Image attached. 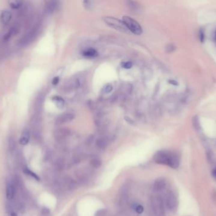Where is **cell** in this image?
Masks as SVG:
<instances>
[{
    "label": "cell",
    "instance_id": "cell-1",
    "mask_svg": "<svg viewBox=\"0 0 216 216\" xmlns=\"http://www.w3.org/2000/svg\"><path fill=\"white\" fill-rule=\"evenodd\" d=\"M157 164L168 165L172 169H177L180 165V157L175 152L168 150L157 152L154 156Z\"/></svg>",
    "mask_w": 216,
    "mask_h": 216
},
{
    "label": "cell",
    "instance_id": "cell-7",
    "mask_svg": "<svg viewBox=\"0 0 216 216\" xmlns=\"http://www.w3.org/2000/svg\"><path fill=\"white\" fill-rule=\"evenodd\" d=\"M74 118V115L71 113H65L61 115H60L58 119V123H60V124H62V123L68 122L72 121Z\"/></svg>",
    "mask_w": 216,
    "mask_h": 216
},
{
    "label": "cell",
    "instance_id": "cell-10",
    "mask_svg": "<svg viewBox=\"0 0 216 216\" xmlns=\"http://www.w3.org/2000/svg\"><path fill=\"white\" fill-rule=\"evenodd\" d=\"M30 134L29 132L27 130L23 131L22 133L21 137L20 138V143L22 145H26L29 141Z\"/></svg>",
    "mask_w": 216,
    "mask_h": 216
},
{
    "label": "cell",
    "instance_id": "cell-17",
    "mask_svg": "<svg viewBox=\"0 0 216 216\" xmlns=\"http://www.w3.org/2000/svg\"><path fill=\"white\" fill-rule=\"evenodd\" d=\"M56 165L57 169H58L59 171H62L64 169V166H65L63 159H62V158L58 159L56 162Z\"/></svg>",
    "mask_w": 216,
    "mask_h": 216
},
{
    "label": "cell",
    "instance_id": "cell-21",
    "mask_svg": "<svg viewBox=\"0 0 216 216\" xmlns=\"http://www.w3.org/2000/svg\"><path fill=\"white\" fill-rule=\"evenodd\" d=\"M56 5H57L56 2H49L47 6L48 11H54V10L56 7Z\"/></svg>",
    "mask_w": 216,
    "mask_h": 216
},
{
    "label": "cell",
    "instance_id": "cell-20",
    "mask_svg": "<svg viewBox=\"0 0 216 216\" xmlns=\"http://www.w3.org/2000/svg\"><path fill=\"white\" fill-rule=\"evenodd\" d=\"M17 32H18V30H17V29L16 28L11 29L10 30V32H9L7 35L5 36V39H7V40L9 38H10L11 36H12L14 35V34H16L17 33Z\"/></svg>",
    "mask_w": 216,
    "mask_h": 216
},
{
    "label": "cell",
    "instance_id": "cell-16",
    "mask_svg": "<svg viewBox=\"0 0 216 216\" xmlns=\"http://www.w3.org/2000/svg\"><path fill=\"white\" fill-rule=\"evenodd\" d=\"M22 5V2H19V1H17V2H11L10 3V7L13 8V9H18Z\"/></svg>",
    "mask_w": 216,
    "mask_h": 216
},
{
    "label": "cell",
    "instance_id": "cell-23",
    "mask_svg": "<svg viewBox=\"0 0 216 216\" xmlns=\"http://www.w3.org/2000/svg\"><path fill=\"white\" fill-rule=\"evenodd\" d=\"M106 214V209H101L99 211H97L95 214L96 216H104Z\"/></svg>",
    "mask_w": 216,
    "mask_h": 216
},
{
    "label": "cell",
    "instance_id": "cell-15",
    "mask_svg": "<svg viewBox=\"0 0 216 216\" xmlns=\"http://www.w3.org/2000/svg\"><path fill=\"white\" fill-rule=\"evenodd\" d=\"M23 172H24V173H26V174H27V175L30 176L31 177H32L33 178H34L35 180H36L37 181H39V180H40V179H39V176H38V175H37L36 174H35L34 172H33L32 171H30V169H24Z\"/></svg>",
    "mask_w": 216,
    "mask_h": 216
},
{
    "label": "cell",
    "instance_id": "cell-24",
    "mask_svg": "<svg viewBox=\"0 0 216 216\" xmlns=\"http://www.w3.org/2000/svg\"><path fill=\"white\" fill-rule=\"evenodd\" d=\"M122 65H123L122 67L123 68H125V69H130V68L132 67V62H130V61H126V62L123 63Z\"/></svg>",
    "mask_w": 216,
    "mask_h": 216
},
{
    "label": "cell",
    "instance_id": "cell-6",
    "mask_svg": "<svg viewBox=\"0 0 216 216\" xmlns=\"http://www.w3.org/2000/svg\"><path fill=\"white\" fill-rule=\"evenodd\" d=\"M12 17L11 13L8 10H4L0 17V20L3 25H7L11 21Z\"/></svg>",
    "mask_w": 216,
    "mask_h": 216
},
{
    "label": "cell",
    "instance_id": "cell-25",
    "mask_svg": "<svg viewBox=\"0 0 216 216\" xmlns=\"http://www.w3.org/2000/svg\"><path fill=\"white\" fill-rule=\"evenodd\" d=\"M59 77H54V79H53L52 81V84L53 85H56L58 83H59Z\"/></svg>",
    "mask_w": 216,
    "mask_h": 216
},
{
    "label": "cell",
    "instance_id": "cell-26",
    "mask_svg": "<svg viewBox=\"0 0 216 216\" xmlns=\"http://www.w3.org/2000/svg\"><path fill=\"white\" fill-rule=\"evenodd\" d=\"M200 39L201 41H203V39H204V34H203V31H200Z\"/></svg>",
    "mask_w": 216,
    "mask_h": 216
},
{
    "label": "cell",
    "instance_id": "cell-9",
    "mask_svg": "<svg viewBox=\"0 0 216 216\" xmlns=\"http://www.w3.org/2000/svg\"><path fill=\"white\" fill-rule=\"evenodd\" d=\"M83 55L87 58H95L98 56V52L94 48H88L87 50H84Z\"/></svg>",
    "mask_w": 216,
    "mask_h": 216
},
{
    "label": "cell",
    "instance_id": "cell-11",
    "mask_svg": "<svg viewBox=\"0 0 216 216\" xmlns=\"http://www.w3.org/2000/svg\"><path fill=\"white\" fill-rule=\"evenodd\" d=\"M66 185L67 189L69 191L75 190L77 187V182L71 178H68L66 180Z\"/></svg>",
    "mask_w": 216,
    "mask_h": 216
},
{
    "label": "cell",
    "instance_id": "cell-4",
    "mask_svg": "<svg viewBox=\"0 0 216 216\" xmlns=\"http://www.w3.org/2000/svg\"><path fill=\"white\" fill-rule=\"evenodd\" d=\"M166 205L169 210H173L177 205V199L176 197L173 193H170L168 195L166 200Z\"/></svg>",
    "mask_w": 216,
    "mask_h": 216
},
{
    "label": "cell",
    "instance_id": "cell-22",
    "mask_svg": "<svg viewBox=\"0 0 216 216\" xmlns=\"http://www.w3.org/2000/svg\"><path fill=\"white\" fill-rule=\"evenodd\" d=\"M113 90V86L111 84H107L104 86V92L105 93H108Z\"/></svg>",
    "mask_w": 216,
    "mask_h": 216
},
{
    "label": "cell",
    "instance_id": "cell-5",
    "mask_svg": "<svg viewBox=\"0 0 216 216\" xmlns=\"http://www.w3.org/2000/svg\"><path fill=\"white\" fill-rule=\"evenodd\" d=\"M15 194V188L14 186V184L9 183L7 185V188H6V197L8 200H11L14 198V196Z\"/></svg>",
    "mask_w": 216,
    "mask_h": 216
},
{
    "label": "cell",
    "instance_id": "cell-8",
    "mask_svg": "<svg viewBox=\"0 0 216 216\" xmlns=\"http://www.w3.org/2000/svg\"><path fill=\"white\" fill-rule=\"evenodd\" d=\"M166 187V181L163 179L157 180L154 184V189L156 191H160Z\"/></svg>",
    "mask_w": 216,
    "mask_h": 216
},
{
    "label": "cell",
    "instance_id": "cell-14",
    "mask_svg": "<svg viewBox=\"0 0 216 216\" xmlns=\"http://www.w3.org/2000/svg\"><path fill=\"white\" fill-rule=\"evenodd\" d=\"M90 165L94 169L99 168L102 165V160L97 157H94L90 160Z\"/></svg>",
    "mask_w": 216,
    "mask_h": 216
},
{
    "label": "cell",
    "instance_id": "cell-28",
    "mask_svg": "<svg viewBox=\"0 0 216 216\" xmlns=\"http://www.w3.org/2000/svg\"><path fill=\"white\" fill-rule=\"evenodd\" d=\"M215 39H216V31H215Z\"/></svg>",
    "mask_w": 216,
    "mask_h": 216
},
{
    "label": "cell",
    "instance_id": "cell-12",
    "mask_svg": "<svg viewBox=\"0 0 216 216\" xmlns=\"http://www.w3.org/2000/svg\"><path fill=\"white\" fill-rule=\"evenodd\" d=\"M96 145L100 149H105L108 145V139L105 138H100L96 141Z\"/></svg>",
    "mask_w": 216,
    "mask_h": 216
},
{
    "label": "cell",
    "instance_id": "cell-3",
    "mask_svg": "<svg viewBox=\"0 0 216 216\" xmlns=\"http://www.w3.org/2000/svg\"><path fill=\"white\" fill-rule=\"evenodd\" d=\"M123 22L129 32L136 35H140L142 33V29H141L140 24L131 17L126 16L123 17Z\"/></svg>",
    "mask_w": 216,
    "mask_h": 216
},
{
    "label": "cell",
    "instance_id": "cell-27",
    "mask_svg": "<svg viewBox=\"0 0 216 216\" xmlns=\"http://www.w3.org/2000/svg\"><path fill=\"white\" fill-rule=\"evenodd\" d=\"M212 175H213L214 177H216V169L214 170V171L212 172Z\"/></svg>",
    "mask_w": 216,
    "mask_h": 216
},
{
    "label": "cell",
    "instance_id": "cell-2",
    "mask_svg": "<svg viewBox=\"0 0 216 216\" xmlns=\"http://www.w3.org/2000/svg\"><path fill=\"white\" fill-rule=\"evenodd\" d=\"M103 19L105 23H106L109 27H112L120 32L126 33H129V30L127 29V27H126L125 23H123V21H121L119 19H117L116 18L111 17H104Z\"/></svg>",
    "mask_w": 216,
    "mask_h": 216
},
{
    "label": "cell",
    "instance_id": "cell-18",
    "mask_svg": "<svg viewBox=\"0 0 216 216\" xmlns=\"http://www.w3.org/2000/svg\"><path fill=\"white\" fill-rule=\"evenodd\" d=\"M133 209L138 214L143 213V212L144 211V208L143 206L141 205H140V204H135L133 205Z\"/></svg>",
    "mask_w": 216,
    "mask_h": 216
},
{
    "label": "cell",
    "instance_id": "cell-19",
    "mask_svg": "<svg viewBox=\"0 0 216 216\" xmlns=\"http://www.w3.org/2000/svg\"><path fill=\"white\" fill-rule=\"evenodd\" d=\"M128 3H129L128 6L131 7V9L133 11H137L138 10H139V6L137 3L134 2H128Z\"/></svg>",
    "mask_w": 216,
    "mask_h": 216
},
{
    "label": "cell",
    "instance_id": "cell-13",
    "mask_svg": "<svg viewBox=\"0 0 216 216\" xmlns=\"http://www.w3.org/2000/svg\"><path fill=\"white\" fill-rule=\"evenodd\" d=\"M52 100L54 102V103L56 104V105L57 106L58 108H63L65 105V101L62 98L59 96H54L52 98Z\"/></svg>",
    "mask_w": 216,
    "mask_h": 216
}]
</instances>
